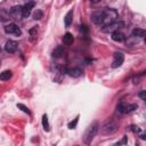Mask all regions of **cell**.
Returning a JSON list of instances; mask_svg holds the SVG:
<instances>
[{
  "mask_svg": "<svg viewBox=\"0 0 146 146\" xmlns=\"http://www.w3.org/2000/svg\"><path fill=\"white\" fill-rule=\"evenodd\" d=\"M98 128H99L98 122H94L92 124H90L87 128V130H86V132L83 135V141H84L86 145H90L91 144V141L94 140L95 136L98 132Z\"/></svg>",
  "mask_w": 146,
  "mask_h": 146,
  "instance_id": "cell-1",
  "label": "cell"
},
{
  "mask_svg": "<svg viewBox=\"0 0 146 146\" xmlns=\"http://www.w3.org/2000/svg\"><path fill=\"white\" fill-rule=\"evenodd\" d=\"M117 18V13L114 10V9H104V19H103V23H102V27H106L107 25L114 23Z\"/></svg>",
  "mask_w": 146,
  "mask_h": 146,
  "instance_id": "cell-2",
  "label": "cell"
},
{
  "mask_svg": "<svg viewBox=\"0 0 146 146\" xmlns=\"http://www.w3.org/2000/svg\"><path fill=\"white\" fill-rule=\"evenodd\" d=\"M117 129V124L114 122V121H110V122H106L102 128H100V131L103 135H110V133H113L115 132Z\"/></svg>",
  "mask_w": 146,
  "mask_h": 146,
  "instance_id": "cell-3",
  "label": "cell"
},
{
  "mask_svg": "<svg viewBox=\"0 0 146 146\" xmlns=\"http://www.w3.org/2000/svg\"><path fill=\"white\" fill-rule=\"evenodd\" d=\"M122 27H124V23L122 21H115L114 23L107 25L106 27H103V31L104 32H111V33H113L115 31H119Z\"/></svg>",
  "mask_w": 146,
  "mask_h": 146,
  "instance_id": "cell-4",
  "label": "cell"
},
{
  "mask_svg": "<svg viewBox=\"0 0 146 146\" xmlns=\"http://www.w3.org/2000/svg\"><path fill=\"white\" fill-rule=\"evenodd\" d=\"M123 60H124V55L120 51H116L114 52L113 55V60H112V67L113 68H116V67H120L122 64H123Z\"/></svg>",
  "mask_w": 146,
  "mask_h": 146,
  "instance_id": "cell-5",
  "label": "cell"
},
{
  "mask_svg": "<svg viewBox=\"0 0 146 146\" xmlns=\"http://www.w3.org/2000/svg\"><path fill=\"white\" fill-rule=\"evenodd\" d=\"M5 32L7 34H13V35H21L22 34V31L18 27V25H16L14 23H10V24L6 25L5 26Z\"/></svg>",
  "mask_w": 146,
  "mask_h": 146,
  "instance_id": "cell-6",
  "label": "cell"
},
{
  "mask_svg": "<svg viewBox=\"0 0 146 146\" xmlns=\"http://www.w3.org/2000/svg\"><path fill=\"white\" fill-rule=\"evenodd\" d=\"M103 19H104V9L103 10H97V11H94L91 14V21L97 24V25H102L103 23Z\"/></svg>",
  "mask_w": 146,
  "mask_h": 146,
  "instance_id": "cell-7",
  "label": "cell"
},
{
  "mask_svg": "<svg viewBox=\"0 0 146 146\" xmlns=\"http://www.w3.org/2000/svg\"><path fill=\"white\" fill-rule=\"evenodd\" d=\"M18 48V43L14 40H9L6 42V46H5V50L9 54H14Z\"/></svg>",
  "mask_w": 146,
  "mask_h": 146,
  "instance_id": "cell-8",
  "label": "cell"
},
{
  "mask_svg": "<svg viewBox=\"0 0 146 146\" xmlns=\"http://www.w3.org/2000/svg\"><path fill=\"white\" fill-rule=\"evenodd\" d=\"M34 6H35L34 2H26L24 6H22V11H23V17L24 18H26V17L30 16L31 10L34 8Z\"/></svg>",
  "mask_w": 146,
  "mask_h": 146,
  "instance_id": "cell-9",
  "label": "cell"
},
{
  "mask_svg": "<svg viewBox=\"0 0 146 146\" xmlns=\"http://www.w3.org/2000/svg\"><path fill=\"white\" fill-rule=\"evenodd\" d=\"M9 14H10V16H13V17H14V18H16V19H18V18L23 17L22 6H14V7L10 9Z\"/></svg>",
  "mask_w": 146,
  "mask_h": 146,
  "instance_id": "cell-10",
  "label": "cell"
},
{
  "mask_svg": "<svg viewBox=\"0 0 146 146\" xmlns=\"http://www.w3.org/2000/svg\"><path fill=\"white\" fill-rule=\"evenodd\" d=\"M67 74L70 76H73V78H79V76L82 75V71L79 67H73V68H68L67 70Z\"/></svg>",
  "mask_w": 146,
  "mask_h": 146,
  "instance_id": "cell-11",
  "label": "cell"
},
{
  "mask_svg": "<svg viewBox=\"0 0 146 146\" xmlns=\"http://www.w3.org/2000/svg\"><path fill=\"white\" fill-rule=\"evenodd\" d=\"M112 40H114L116 42H122L124 40V34L120 31H115L112 33Z\"/></svg>",
  "mask_w": 146,
  "mask_h": 146,
  "instance_id": "cell-12",
  "label": "cell"
},
{
  "mask_svg": "<svg viewBox=\"0 0 146 146\" xmlns=\"http://www.w3.org/2000/svg\"><path fill=\"white\" fill-rule=\"evenodd\" d=\"M72 21H73V9H70V11L65 15V18H64V24H65V26L68 27V26L71 25Z\"/></svg>",
  "mask_w": 146,
  "mask_h": 146,
  "instance_id": "cell-13",
  "label": "cell"
},
{
  "mask_svg": "<svg viewBox=\"0 0 146 146\" xmlns=\"http://www.w3.org/2000/svg\"><path fill=\"white\" fill-rule=\"evenodd\" d=\"M63 54H64V47H63V46H57V47L54 49V51H52V57L58 58V57H60Z\"/></svg>",
  "mask_w": 146,
  "mask_h": 146,
  "instance_id": "cell-14",
  "label": "cell"
},
{
  "mask_svg": "<svg viewBox=\"0 0 146 146\" xmlns=\"http://www.w3.org/2000/svg\"><path fill=\"white\" fill-rule=\"evenodd\" d=\"M73 41H74V38H73V35L71 34V33H65L64 34V36H63V42L65 43V44H71V43H73Z\"/></svg>",
  "mask_w": 146,
  "mask_h": 146,
  "instance_id": "cell-15",
  "label": "cell"
},
{
  "mask_svg": "<svg viewBox=\"0 0 146 146\" xmlns=\"http://www.w3.org/2000/svg\"><path fill=\"white\" fill-rule=\"evenodd\" d=\"M9 16H10V14H9L8 10H6V9H0V21H1V22L8 21V19H9Z\"/></svg>",
  "mask_w": 146,
  "mask_h": 146,
  "instance_id": "cell-16",
  "label": "cell"
},
{
  "mask_svg": "<svg viewBox=\"0 0 146 146\" xmlns=\"http://www.w3.org/2000/svg\"><path fill=\"white\" fill-rule=\"evenodd\" d=\"M10 78H11V71H9V70H6L2 73H0V80L1 81H7Z\"/></svg>",
  "mask_w": 146,
  "mask_h": 146,
  "instance_id": "cell-17",
  "label": "cell"
},
{
  "mask_svg": "<svg viewBox=\"0 0 146 146\" xmlns=\"http://www.w3.org/2000/svg\"><path fill=\"white\" fill-rule=\"evenodd\" d=\"M132 35H133V36L144 38V36H145V30L139 29V27H136V29H133V31H132Z\"/></svg>",
  "mask_w": 146,
  "mask_h": 146,
  "instance_id": "cell-18",
  "label": "cell"
},
{
  "mask_svg": "<svg viewBox=\"0 0 146 146\" xmlns=\"http://www.w3.org/2000/svg\"><path fill=\"white\" fill-rule=\"evenodd\" d=\"M116 112L119 113V114H123V113H127V105L122 102V103H120L119 105H117V107H116Z\"/></svg>",
  "mask_w": 146,
  "mask_h": 146,
  "instance_id": "cell-19",
  "label": "cell"
},
{
  "mask_svg": "<svg viewBox=\"0 0 146 146\" xmlns=\"http://www.w3.org/2000/svg\"><path fill=\"white\" fill-rule=\"evenodd\" d=\"M42 125H43V129L44 131H49V123H48V116L44 114L42 116Z\"/></svg>",
  "mask_w": 146,
  "mask_h": 146,
  "instance_id": "cell-20",
  "label": "cell"
},
{
  "mask_svg": "<svg viewBox=\"0 0 146 146\" xmlns=\"http://www.w3.org/2000/svg\"><path fill=\"white\" fill-rule=\"evenodd\" d=\"M33 18H34V19H40V18H42V11H41L40 9H36V10L34 11V14H33Z\"/></svg>",
  "mask_w": 146,
  "mask_h": 146,
  "instance_id": "cell-21",
  "label": "cell"
},
{
  "mask_svg": "<svg viewBox=\"0 0 146 146\" xmlns=\"http://www.w3.org/2000/svg\"><path fill=\"white\" fill-rule=\"evenodd\" d=\"M78 121H79V116H76V117L74 119V121H72V122H70V123H68V128H70V129H74V128L76 127Z\"/></svg>",
  "mask_w": 146,
  "mask_h": 146,
  "instance_id": "cell-22",
  "label": "cell"
},
{
  "mask_svg": "<svg viewBox=\"0 0 146 146\" xmlns=\"http://www.w3.org/2000/svg\"><path fill=\"white\" fill-rule=\"evenodd\" d=\"M17 107H18V108H22L23 112H25V113H27V114H31L30 111H29V108H27L26 106H24L23 104H17Z\"/></svg>",
  "mask_w": 146,
  "mask_h": 146,
  "instance_id": "cell-23",
  "label": "cell"
},
{
  "mask_svg": "<svg viewBox=\"0 0 146 146\" xmlns=\"http://www.w3.org/2000/svg\"><path fill=\"white\" fill-rule=\"evenodd\" d=\"M145 92H146V91H144V90H141V91L139 92V97H140L143 100H145V99H146V95H145Z\"/></svg>",
  "mask_w": 146,
  "mask_h": 146,
  "instance_id": "cell-24",
  "label": "cell"
},
{
  "mask_svg": "<svg viewBox=\"0 0 146 146\" xmlns=\"http://www.w3.org/2000/svg\"><path fill=\"white\" fill-rule=\"evenodd\" d=\"M0 51H1V48H0Z\"/></svg>",
  "mask_w": 146,
  "mask_h": 146,
  "instance_id": "cell-25",
  "label": "cell"
},
{
  "mask_svg": "<svg viewBox=\"0 0 146 146\" xmlns=\"http://www.w3.org/2000/svg\"><path fill=\"white\" fill-rule=\"evenodd\" d=\"M0 65H1V62H0Z\"/></svg>",
  "mask_w": 146,
  "mask_h": 146,
  "instance_id": "cell-26",
  "label": "cell"
}]
</instances>
